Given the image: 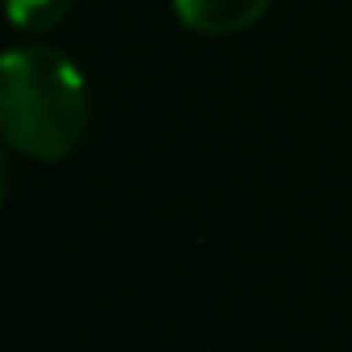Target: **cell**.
I'll use <instances>...</instances> for the list:
<instances>
[{"instance_id":"cell-3","label":"cell","mask_w":352,"mask_h":352,"mask_svg":"<svg viewBox=\"0 0 352 352\" xmlns=\"http://www.w3.org/2000/svg\"><path fill=\"white\" fill-rule=\"evenodd\" d=\"M71 13V0H9V17L21 34H42Z\"/></svg>"},{"instance_id":"cell-1","label":"cell","mask_w":352,"mask_h":352,"mask_svg":"<svg viewBox=\"0 0 352 352\" xmlns=\"http://www.w3.org/2000/svg\"><path fill=\"white\" fill-rule=\"evenodd\" d=\"M5 137L38 162H63L79 149L91 120L87 79L54 46H17L0 67Z\"/></svg>"},{"instance_id":"cell-2","label":"cell","mask_w":352,"mask_h":352,"mask_svg":"<svg viewBox=\"0 0 352 352\" xmlns=\"http://www.w3.org/2000/svg\"><path fill=\"white\" fill-rule=\"evenodd\" d=\"M270 9V0H174V13L191 34L204 38H236L253 30Z\"/></svg>"}]
</instances>
